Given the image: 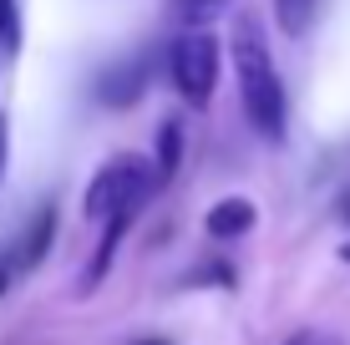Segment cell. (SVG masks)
Here are the masks:
<instances>
[{"label":"cell","instance_id":"30bf717a","mask_svg":"<svg viewBox=\"0 0 350 345\" xmlns=\"http://www.w3.org/2000/svg\"><path fill=\"white\" fill-rule=\"evenodd\" d=\"M188 284H193V290H203V284H219V290H234V284H239V275H234V264H224V259H208V264L188 269Z\"/></svg>","mask_w":350,"mask_h":345},{"label":"cell","instance_id":"2e32d148","mask_svg":"<svg viewBox=\"0 0 350 345\" xmlns=\"http://www.w3.org/2000/svg\"><path fill=\"white\" fill-rule=\"evenodd\" d=\"M340 223H350V193L340 198Z\"/></svg>","mask_w":350,"mask_h":345},{"label":"cell","instance_id":"8992f818","mask_svg":"<svg viewBox=\"0 0 350 345\" xmlns=\"http://www.w3.org/2000/svg\"><path fill=\"white\" fill-rule=\"evenodd\" d=\"M56 239V204H41L36 219L26 223V234L16 239V254H10V269H36L46 259V249Z\"/></svg>","mask_w":350,"mask_h":345},{"label":"cell","instance_id":"5bb4252c","mask_svg":"<svg viewBox=\"0 0 350 345\" xmlns=\"http://www.w3.org/2000/svg\"><path fill=\"white\" fill-rule=\"evenodd\" d=\"M127 345H173V340H163V335H137V340H127Z\"/></svg>","mask_w":350,"mask_h":345},{"label":"cell","instance_id":"5b68a950","mask_svg":"<svg viewBox=\"0 0 350 345\" xmlns=\"http://www.w3.org/2000/svg\"><path fill=\"white\" fill-rule=\"evenodd\" d=\"M254 223H259V208H254V198H244V193H228V198H219V204L203 213V234H208L213 244L244 239Z\"/></svg>","mask_w":350,"mask_h":345},{"label":"cell","instance_id":"9c48e42d","mask_svg":"<svg viewBox=\"0 0 350 345\" xmlns=\"http://www.w3.org/2000/svg\"><path fill=\"white\" fill-rule=\"evenodd\" d=\"M234 5L239 0H173V16L183 20V26H213V20H224Z\"/></svg>","mask_w":350,"mask_h":345},{"label":"cell","instance_id":"9a60e30c","mask_svg":"<svg viewBox=\"0 0 350 345\" xmlns=\"http://www.w3.org/2000/svg\"><path fill=\"white\" fill-rule=\"evenodd\" d=\"M284 345H315V340H310V330H299V335H289Z\"/></svg>","mask_w":350,"mask_h":345},{"label":"cell","instance_id":"7c38bea8","mask_svg":"<svg viewBox=\"0 0 350 345\" xmlns=\"http://www.w3.org/2000/svg\"><path fill=\"white\" fill-rule=\"evenodd\" d=\"M5 168H10V122L0 112V183H5Z\"/></svg>","mask_w":350,"mask_h":345},{"label":"cell","instance_id":"e0dca14e","mask_svg":"<svg viewBox=\"0 0 350 345\" xmlns=\"http://www.w3.org/2000/svg\"><path fill=\"white\" fill-rule=\"evenodd\" d=\"M340 264H345V269H350V239H345V244H340Z\"/></svg>","mask_w":350,"mask_h":345},{"label":"cell","instance_id":"6da1fadb","mask_svg":"<svg viewBox=\"0 0 350 345\" xmlns=\"http://www.w3.org/2000/svg\"><path fill=\"white\" fill-rule=\"evenodd\" d=\"M228 46H234V77H239V102H244L249 127H254L264 142H284L289 97H284V81H280L269 41H264L259 16H234Z\"/></svg>","mask_w":350,"mask_h":345},{"label":"cell","instance_id":"3957f363","mask_svg":"<svg viewBox=\"0 0 350 345\" xmlns=\"http://www.w3.org/2000/svg\"><path fill=\"white\" fill-rule=\"evenodd\" d=\"M152 193H158V183H152V158H142V152H117V158H112V163H102V168H96V178L87 183L81 213L102 223L112 208L148 204Z\"/></svg>","mask_w":350,"mask_h":345},{"label":"cell","instance_id":"52a82bcc","mask_svg":"<svg viewBox=\"0 0 350 345\" xmlns=\"http://www.w3.org/2000/svg\"><path fill=\"white\" fill-rule=\"evenodd\" d=\"M178 168H183V122H178V117H163L158 142H152V183L167 188L178 178Z\"/></svg>","mask_w":350,"mask_h":345},{"label":"cell","instance_id":"277c9868","mask_svg":"<svg viewBox=\"0 0 350 345\" xmlns=\"http://www.w3.org/2000/svg\"><path fill=\"white\" fill-rule=\"evenodd\" d=\"M152 71H158V56H152L148 46H142V51L117 56V61L102 71V81H96V102L112 107V112L137 107L142 97H148V87H152Z\"/></svg>","mask_w":350,"mask_h":345},{"label":"cell","instance_id":"4fadbf2b","mask_svg":"<svg viewBox=\"0 0 350 345\" xmlns=\"http://www.w3.org/2000/svg\"><path fill=\"white\" fill-rule=\"evenodd\" d=\"M10 275H16V269H10V259H0V294L10 290Z\"/></svg>","mask_w":350,"mask_h":345},{"label":"cell","instance_id":"ba28073f","mask_svg":"<svg viewBox=\"0 0 350 345\" xmlns=\"http://www.w3.org/2000/svg\"><path fill=\"white\" fill-rule=\"evenodd\" d=\"M320 16V0H274V20H280L284 36H310V26H315Z\"/></svg>","mask_w":350,"mask_h":345},{"label":"cell","instance_id":"8fae6325","mask_svg":"<svg viewBox=\"0 0 350 345\" xmlns=\"http://www.w3.org/2000/svg\"><path fill=\"white\" fill-rule=\"evenodd\" d=\"M0 46H5V51L21 46V10H16V0H0Z\"/></svg>","mask_w":350,"mask_h":345},{"label":"cell","instance_id":"7a4b0ae2","mask_svg":"<svg viewBox=\"0 0 350 345\" xmlns=\"http://www.w3.org/2000/svg\"><path fill=\"white\" fill-rule=\"evenodd\" d=\"M219 36L208 26H183L173 46H167V77H173L178 97L188 107H208L213 102V87H219Z\"/></svg>","mask_w":350,"mask_h":345}]
</instances>
